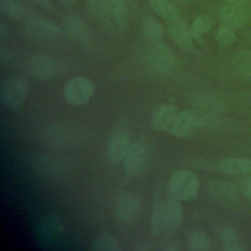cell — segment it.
<instances>
[{
  "label": "cell",
  "instance_id": "3957f363",
  "mask_svg": "<svg viewBox=\"0 0 251 251\" xmlns=\"http://www.w3.org/2000/svg\"><path fill=\"white\" fill-rule=\"evenodd\" d=\"M66 233V225L57 215L42 217L35 226L34 237L38 244L49 246L59 241Z\"/></svg>",
  "mask_w": 251,
  "mask_h": 251
},
{
  "label": "cell",
  "instance_id": "8fae6325",
  "mask_svg": "<svg viewBox=\"0 0 251 251\" xmlns=\"http://www.w3.org/2000/svg\"><path fill=\"white\" fill-rule=\"evenodd\" d=\"M147 158V152L145 146L139 142H131L124 160V169L128 175L138 174L145 166Z\"/></svg>",
  "mask_w": 251,
  "mask_h": 251
},
{
  "label": "cell",
  "instance_id": "7c38bea8",
  "mask_svg": "<svg viewBox=\"0 0 251 251\" xmlns=\"http://www.w3.org/2000/svg\"><path fill=\"white\" fill-rule=\"evenodd\" d=\"M64 25L68 33L76 41L87 44L92 39L88 24L75 14H69L64 18Z\"/></svg>",
  "mask_w": 251,
  "mask_h": 251
},
{
  "label": "cell",
  "instance_id": "d590c367",
  "mask_svg": "<svg viewBox=\"0 0 251 251\" xmlns=\"http://www.w3.org/2000/svg\"><path fill=\"white\" fill-rule=\"evenodd\" d=\"M164 249L167 250V251H176V250H177V246H176V243L170 242V243H168V244L164 247Z\"/></svg>",
  "mask_w": 251,
  "mask_h": 251
},
{
  "label": "cell",
  "instance_id": "7402d4cb",
  "mask_svg": "<svg viewBox=\"0 0 251 251\" xmlns=\"http://www.w3.org/2000/svg\"><path fill=\"white\" fill-rule=\"evenodd\" d=\"M151 229L155 236H160L168 232L166 221V205L163 202H158L154 206L151 218Z\"/></svg>",
  "mask_w": 251,
  "mask_h": 251
},
{
  "label": "cell",
  "instance_id": "7a4b0ae2",
  "mask_svg": "<svg viewBox=\"0 0 251 251\" xmlns=\"http://www.w3.org/2000/svg\"><path fill=\"white\" fill-rule=\"evenodd\" d=\"M28 94L27 81L18 75H10L1 80L0 99L2 103L11 109L20 108Z\"/></svg>",
  "mask_w": 251,
  "mask_h": 251
},
{
  "label": "cell",
  "instance_id": "ac0fdd59",
  "mask_svg": "<svg viewBox=\"0 0 251 251\" xmlns=\"http://www.w3.org/2000/svg\"><path fill=\"white\" fill-rule=\"evenodd\" d=\"M63 166V162L56 156L44 154L36 158L34 167L38 174H41L46 176H56L60 174Z\"/></svg>",
  "mask_w": 251,
  "mask_h": 251
},
{
  "label": "cell",
  "instance_id": "1f68e13d",
  "mask_svg": "<svg viewBox=\"0 0 251 251\" xmlns=\"http://www.w3.org/2000/svg\"><path fill=\"white\" fill-rule=\"evenodd\" d=\"M87 9L97 19H104L109 14L108 0H84Z\"/></svg>",
  "mask_w": 251,
  "mask_h": 251
},
{
  "label": "cell",
  "instance_id": "5bb4252c",
  "mask_svg": "<svg viewBox=\"0 0 251 251\" xmlns=\"http://www.w3.org/2000/svg\"><path fill=\"white\" fill-rule=\"evenodd\" d=\"M168 32L174 43L182 50L189 51L193 47V36L191 34L190 26L179 18L170 22Z\"/></svg>",
  "mask_w": 251,
  "mask_h": 251
},
{
  "label": "cell",
  "instance_id": "603a6c76",
  "mask_svg": "<svg viewBox=\"0 0 251 251\" xmlns=\"http://www.w3.org/2000/svg\"><path fill=\"white\" fill-rule=\"evenodd\" d=\"M234 71L244 78H251V50H241L231 60Z\"/></svg>",
  "mask_w": 251,
  "mask_h": 251
},
{
  "label": "cell",
  "instance_id": "e0dca14e",
  "mask_svg": "<svg viewBox=\"0 0 251 251\" xmlns=\"http://www.w3.org/2000/svg\"><path fill=\"white\" fill-rule=\"evenodd\" d=\"M166 205V221L168 232L176 231L183 222V210L180 201L172 197L165 202Z\"/></svg>",
  "mask_w": 251,
  "mask_h": 251
},
{
  "label": "cell",
  "instance_id": "74e56055",
  "mask_svg": "<svg viewBox=\"0 0 251 251\" xmlns=\"http://www.w3.org/2000/svg\"><path fill=\"white\" fill-rule=\"evenodd\" d=\"M247 0H226L227 3L233 4V5H237V6H241L243 5Z\"/></svg>",
  "mask_w": 251,
  "mask_h": 251
},
{
  "label": "cell",
  "instance_id": "4dcf8cb0",
  "mask_svg": "<svg viewBox=\"0 0 251 251\" xmlns=\"http://www.w3.org/2000/svg\"><path fill=\"white\" fill-rule=\"evenodd\" d=\"M236 35L233 29L226 25H222L218 27L216 32V40L222 47H227L232 45L236 41Z\"/></svg>",
  "mask_w": 251,
  "mask_h": 251
},
{
  "label": "cell",
  "instance_id": "2e32d148",
  "mask_svg": "<svg viewBox=\"0 0 251 251\" xmlns=\"http://www.w3.org/2000/svg\"><path fill=\"white\" fill-rule=\"evenodd\" d=\"M219 170L229 176H247L251 174V159L249 158H226L218 165Z\"/></svg>",
  "mask_w": 251,
  "mask_h": 251
},
{
  "label": "cell",
  "instance_id": "52a82bcc",
  "mask_svg": "<svg viewBox=\"0 0 251 251\" xmlns=\"http://www.w3.org/2000/svg\"><path fill=\"white\" fill-rule=\"evenodd\" d=\"M26 34L37 41H53L61 34V29L54 23L40 19L33 18L25 24Z\"/></svg>",
  "mask_w": 251,
  "mask_h": 251
},
{
  "label": "cell",
  "instance_id": "60d3db41",
  "mask_svg": "<svg viewBox=\"0 0 251 251\" xmlns=\"http://www.w3.org/2000/svg\"><path fill=\"white\" fill-rule=\"evenodd\" d=\"M176 1H177V2L180 3V4H184V5H185V3L187 2V0H176Z\"/></svg>",
  "mask_w": 251,
  "mask_h": 251
},
{
  "label": "cell",
  "instance_id": "d4e9b609",
  "mask_svg": "<svg viewBox=\"0 0 251 251\" xmlns=\"http://www.w3.org/2000/svg\"><path fill=\"white\" fill-rule=\"evenodd\" d=\"M91 249L95 251H121L119 240L109 232H102L94 237L91 242Z\"/></svg>",
  "mask_w": 251,
  "mask_h": 251
},
{
  "label": "cell",
  "instance_id": "44dd1931",
  "mask_svg": "<svg viewBox=\"0 0 251 251\" xmlns=\"http://www.w3.org/2000/svg\"><path fill=\"white\" fill-rule=\"evenodd\" d=\"M152 10L162 19L173 22L179 18V12L171 0H149Z\"/></svg>",
  "mask_w": 251,
  "mask_h": 251
},
{
  "label": "cell",
  "instance_id": "6da1fadb",
  "mask_svg": "<svg viewBox=\"0 0 251 251\" xmlns=\"http://www.w3.org/2000/svg\"><path fill=\"white\" fill-rule=\"evenodd\" d=\"M200 180L198 176L188 170H176L169 182L170 195L179 201H188L195 198L199 192Z\"/></svg>",
  "mask_w": 251,
  "mask_h": 251
},
{
  "label": "cell",
  "instance_id": "9a60e30c",
  "mask_svg": "<svg viewBox=\"0 0 251 251\" xmlns=\"http://www.w3.org/2000/svg\"><path fill=\"white\" fill-rule=\"evenodd\" d=\"M219 17L222 23L231 28H239L246 25L248 15L241 6L226 3L223 5L219 11Z\"/></svg>",
  "mask_w": 251,
  "mask_h": 251
},
{
  "label": "cell",
  "instance_id": "e575fe53",
  "mask_svg": "<svg viewBox=\"0 0 251 251\" xmlns=\"http://www.w3.org/2000/svg\"><path fill=\"white\" fill-rule=\"evenodd\" d=\"M7 34H8V27L2 22L0 25V39H1V41H3L5 39Z\"/></svg>",
  "mask_w": 251,
  "mask_h": 251
},
{
  "label": "cell",
  "instance_id": "f546056e",
  "mask_svg": "<svg viewBox=\"0 0 251 251\" xmlns=\"http://www.w3.org/2000/svg\"><path fill=\"white\" fill-rule=\"evenodd\" d=\"M0 11L12 20H20L25 15L24 7L17 0H0Z\"/></svg>",
  "mask_w": 251,
  "mask_h": 251
},
{
  "label": "cell",
  "instance_id": "8d00e7d4",
  "mask_svg": "<svg viewBox=\"0 0 251 251\" xmlns=\"http://www.w3.org/2000/svg\"><path fill=\"white\" fill-rule=\"evenodd\" d=\"M150 249V247L146 244V243H142V244H139L138 246L135 247V251H148Z\"/></svg>",
  "mask_w": 251,
  "mask_h": 251
},
{
  "label": "cell",
  "instance_id": "4316f807",
  "mask_svg": "<svg viewBox=\"0 0 251 251\" xmlns=\"http://www.w3.org/2000/svg\"><path fill=\"white\" fill-rule=\"evenodd\" d=\"M213 20L206 15H199L197 16L191 25H190V30H191V34L193 36V39L198 41V42H202L203 36L210 32L211 29L213 28Z\"/></svg>",
  "mask_w": 251,
  "mask_h": 251
},
{
  "label": "cell",
  "instance_id": "4fadbf2b",
  "mask_svg": "<svg viewBox=\"0 0 251 251\" xmlns=\"http://www.w3.org/2000/svg\"><path fill=\"white\" fill-rule=\"evenodd\" d=\"M178 113L177 108L172 104L160 105L152 114L151 126L155 130L170 132Z\"/></svg>",
  "mask_w": 251,
  "mask_h": 251
},
{
  "label": "cell",
  "instance_id": "484cf974",
  "mask_svg": "<svg viewBox=\"0 0 251 251\" xmlns=\"http://www.w3.org/2000/svg\"><path fill=\"white\" fill-rule=\"evenodd\" d=\"M187 246L190 251H208L212 242L209 236L200 229H193L187 235Z\"/></svg>",
  "mask_w": 251,
  "mask_h": 251
},
{
  "label": "cell",
  "instance_id": "5b68a950",
  "mask_svg": "<svg viewBox=\"0 0 251 251\" xmlns=\"http://www.w3.org/2000/svg\"><path fill=\"white\" fill-rule=\"evenodd\" d=\"M203 126L202 112L184 110L178 113L170 133L177 138H187Z\"/></svg>",
  "mask_w": 251,
  "mask_h": 251
},
{
  "label": "cell",
  "instance_id": "7bdbcfd3",
  "mask_svg": "<svg viewBox=\"0 0 251 251\" xmlns=\"http://www.w3.org/2000/svg\"><path fill=\"white\" fill-rule=\"evenodd\" d=\"M25 1H32V0H25Z\"/></svg>",
  "mask_w": 251,
  "mask_h": 251
},
{
  "label": "cell",
  "instance_id": "cb8c5ba5",
  "mask_svg": "<svg viewBox=\"0 0 251 251\" xmlns=\"http://www.w3.org/2000/svg\"><path fill=\"white\" fill-rule=\"evenodd\" d=\"M142 28L145 36L154 42H160L164 36V26L162 23L153 16H146L142 22Z\"/></svg>",
  "mask_w": 251,
  "mask_h": 251
},
{
  "label": "cell",
  "instance_id": "83f0119b",
  "mask_svg": "<svg viewBox=\"0 0 251 251\" xmlns=\"http://www.w3.org/2000/svg\"><path fill=\"white\" fill-rule=\"evenodd\" d=\"M109 13L114 18L117 25L121 27L127 23V1L126 0H108Z\"/></svg>",
  "mask_w": 251,
  "mask_h": 251
},
{
  "label": "cell",
  "instance_id": "ffe728a7",
  "mask_svg": "<svg viewBox=\"0 0 251 251\" xmlns=\"http://www.w3.org/2000/svg\"><path fill=\"white\" fill-rule=\"evenodd\" d=\"M220 240L223 248L226 251H242L246 248L240 234L231 226L225 227L222 230Z\"/></svg>",
  "mask_w": 251,
  "mask_h": 251
},
{
  "label": "cell",
  "instance_id": "277c9868",
  "mask_svg": "<svg viewBox=\"0 0 251 251\" xmlns=\"http://www.w3.org/2000/svg\"><path fill=\"white\" fill-rule=\"evenodd\" d=\"M64 97L66 101L74 106L87 103L95 93L94 82L83 75L71 78L64 86Z\"/></svg>",
  "mask_w": 251,
  "mask_h": 251
},
{
  "label": "cell",
  "instance_id": "f1b7e54d",
  "mask_svg": "<svg viewBox=\"0 0 251 251\" xmlns=\"http://www.w3.org/2000/svg\"><path fill=\"white\" fill-rule=\"evenodd\" d=\"M210 190L214 197L222 201H232L237 196L236 188L233 184L228 182L216 181L211 185Z\"/></svg>",
  "mask_w": 251,
  "mask_h": 251
},
{
  "label": "cell",
  "instance_id": "9c48e42d",
  "mask_svg": "<svg viewBox=\"0 0 251 251\" xmlns=\"http://www.w3.org/2000/svg\"><path fill=\"white\" fill-rule=\"evenodd\" d=\"M131 144L130 141V133L127 129L121 128L115 131L107 145V157L111 162L118 163L123 161L129 146Z\"/></svg>",
  "mask_w": 251,
  "mask_h": 251
},
{
  "label": "cell",
  "instance_id": "b9f144b4",
  "mask_svg": "<svg viewBox=\"0 0 251 251\" xmlns=\"http://www.w3.org/2000/svg\"><path fill=\"white\" fill-rule=\"evenodd\" d=\"M197 1H202V2H205V1H208V0H197Z\"/></svg>",
  "mask_w": 251,
  "mask_h": 251
},
{
  "label": "cell",
  "instance_id": "8992f818",
  "mask_svg": "<svg viewBox=\"0 0 251 251\" xmlns=\"http://www.w3.org/2000/svg\"><path fill=\"white\" fill-rule=\"evenodd\" d=\"M148 62L156 73L167 74L174 69L176 58L171 49L160 41L152 43L148 52Z\"/></svg>",
  "mask_w": 251,
  "mask_h": 251
},
{
  "label": "cell",
  "instance_id": "d6986e66",
  "mask_svg": "<svg viewBox=\"0 0 251 251\" xmlns=\"http://www.w3.org/2000/svg\"><path fill=\"white\" fill-rule=\"evenodd\" d=\"M194 103L199 109H201L202 112H207L212 114L223 112L226 108V103L224 99L210 93L200 94L199 96L196 97Z\"/></svg>",
  "mask_w": 251,
  "mask_h": 251
},
{
  "label": "cell",
  "instance_id": "d6a6232c",
  "mask_svg": "<svg viewBox=\"0 0 251 251\" xmlns=\"http://www.w3.org/2000/svg\"><path fill=\"white\" fill-rule=\"evenodd\" d=\"M240 187L243 194L251 201V174L242 177L240 181Z\"/></svg>",
  "mask_w": 251,
  "mask_h": 251
},
{
  "label": "cell",
  "instance_id": "ba28073f",
  "mask_svg": "<svg viewBox=\"0 0 251 251\" xmlns=\"http://www.w3.org/2000/svg\"><path fill=\"white\" fill-rule=\"evenodd\" d=\"M141 203L137 195L131 192H125L119 196L115 205L117 219L123 223L134 221L140 214Z\"/></svg>",
  "mask_w": 251,
  "mask_h": 251
},
{
  "label": "cell",
  "instance_id": "ab89813d",
  "mask_svg": "<svg viewBox=\"0 0 251 251\" xmlns=\"http://www.w3.org/2000/svg\"><path fill=\"white\" fill-rule=\"evenodd\" d=\"M126 1H127V3H129V4H131V5H132V4L134 5V4L137 2V0H126Z\"/></svg>",
  "mask_w": 251,
  "mask_h": 251
},
{
  "label": "cell",
  "instance_id": "f35d334b",
  "mask_svg": "<svg viewBox=\"0 0 251 251\" xmlns=\"http://www.w3.org/2000/svg\"><path fill=\"white\" fill-rule=\"evenodd\" d=\"M58 1L65 6H73L76 2V0H58Z\"/></svg>",
  "mask_w": 251,
  "mask_h": 251
},
{
  "label": "cell",
  "instance_id": "836d02e7",
  "mask_svg": "<svg viewBox=\"0 0 251 251\" xmlns=\"http://www.w3.org/2000/svg\"><path fill=\"white\" fill-rule=\"evenodd\" d=\"M11 57V52L8 48H4V46H1L0 49V62L2 65L7 64L10 60Z\"/></svg>",
  "mask_w": 251,
  "mask_h": 251
},
{
  "label": "cell",
  "instance_id": "30bf717a",
  "mask_svg": "<svg viewBox=\"0 0 251 251\" xmlns=\"http://www.w3.org/2000/svg\"><path fill=\"white\" fill-rule=\"evenodd\" d=\"M30 73L38 79H50L55 76L57 64L48 54L37 53L32 55L28 61Z\"/></svg>",
  "mask_w": 251,
  "mask_h": 251
}]
</instances>
